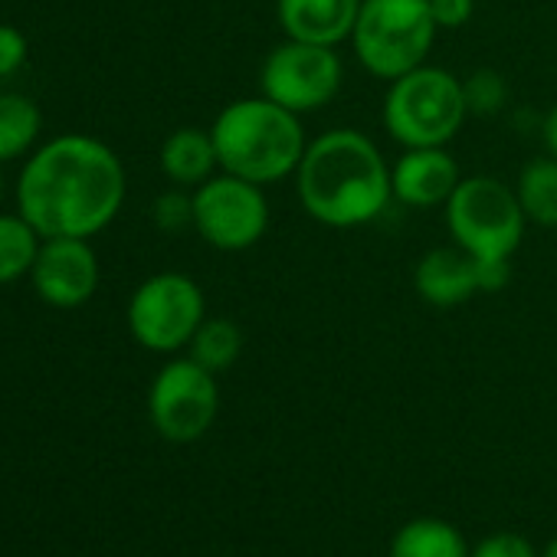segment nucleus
<instances>
[{
    "mask_svg": "<svg viewBox=\"0 0 557 557\" xmlns=\"http://www.w3.org/2000/svg\"><path fill=\"white\" fill-rule=\"evenodd\" d=\"M430 14L440 30H459L472 21L475 0H430Z\"/></svg>",
    "mask_w": 557,
    "mask_h": 557,
    "instance_id": "nucleus-25",
    "label": "nucleus"
},
{
    "mask_svg": "<svg viewBox=\"0 0 557 557\" xmlns=\"http://www.w3.org/2000/svg\"><path fill=\"white\" fill-rule=\"evenodd\" d=\"M220 410L216 374L194 358H177L164 364L148 394V413L154 430L171 443L200 440Z\"/></svg>",
    "mask_w": 557,
    "mask_h": 557,
    "instance_id": "nucleus-9",
    "label": "nucleus"
},
{
    "mask_svg": "<svg viewBox=\"0 0 557 557\" xmlns=\"http://www.w3.org/2000/svg\"><path fill=\"white\" fill-rule=\"evenodd\" d=\"M194 226L213 249H249L265 236L269 200L259 184L223 171L194 190Z\"/></svg>",
    "mask_w": 557,
    "mask_h": 557,
    "instance_id": "nucleus-10",
    "label": "nucleus"
},
{
    "mask_svg": "<svg viewBox=\"0 0 557 557\" xmlns=\"http://www.w3.org/2000/svg\"><path fill=\"white\" fill-rule=\"evenodd\" d=\"M469 557H537L534 547L528 544V537L515 534V531H495L488 537H482Z\"/></svg>",
    "mask_w": 557,
    "mask_h": 557,
    "instance_id": "nucleus-22",
    "label": "nucleus"
},
{
    "mask_svg": "<svg viewBox=\"0 0 557 557\" xmlns=\"http://www.w3.org/2000/svg\"><path fill=\"white\" fill-rule=\"evenodd\" d=\"M296 184L306 213L335 230L377 220L394 197L381 148L355 128L319 135L302 154Z\"/></svg>",
    "mask_w": 557,
    "mask_h": 557,
    "instance_id": "nucleus-2",
    "label": "nucleus"
},
{
    "mask_svg": "<svg viewBox=\"0 0 557 557\" xmlns=\"http://www.w3.org/2000/svg\"><path fill=\"white\" fill-rule=\"evenodd\" d=\"M210 135L220 168L259 187L296 174L309 148L299 115L265 96L230 102Z\"/></svg>",
    "mask_w": 557,
    "mask_h": 557,
    "instance_id": "nucleus-3",
    "label": "nucleus"
},
{
    "mask_svg": "<svg viewBox=\"0 0 557 557\" xmlns=\"http://www.w3.org/2000/svg\"><path fill=\"white\" fill-rule=\"evenodd\" d=\"M239 351H243V332L230 319H203L190 338V358L213 374L233 368Z\"/></svg>",
    "mask_w": 557,
    "mask_h": 557,
    "instance_id": "nucleus-20",
    "label": "nucleus"
},
{
    "mask_svg": "<svg viewBox=\"0 0 557 557\" xmlns=\"http://www.w3.org/2000/svg\"><path fill=\"white\" fill-rule=\"evenodd\" d=\"M436 30L430 0H361L351 47L371 76L394 83L423 66Z\"/></svg>",
    "mask_w": 557,
    "mask_h": 557,
    "instance_id": "nucleus-5",
    "label": "nucleus"
},
{
    "mask_svg": "<svg viewBox=\"0 0 557 557\" xmlns=\"http://www.w3.org/2000/svg\"><path fill=\"white\" fill-rule=\"evenodd\" d=\"M459 181V168L446 148H407L391 168V190L407 207H440Z\"/></svg>",
    "mask_w": 557,
    "mask_h": 557,
    "instance_id": "nucleus-13",
    "label": "nucleus"
},
{
    "mask_svg": "<svg viewBox=\"0 0 557 557\" xmlns=\"http://www.w3.org/2000/svg\"><path fill=\"white\" fill-rule=\"evenodd\" d=\"M541 557H557V537L544 547V554H541Z\"/></svg>",
    "mask_w": 557,
    "mask_h": 557,
    "instance_id": "nucleus-27",
    "label": "nucleus"
},
{
    "mask_svg": "<svg viewBox=\"0 0 557 557\" xmlns=\"http://www.w3.org/2000/svg\"><path fill=\"white\" fill-rule=\"evenodd\" d=\"M413 289L423 302L436 306V309H453L469 302L475 293H482L479 286V259L456 246H436L430 249L417 269H413Z\"/></svg>",
    "mask_w": 557,
    "mask_h": 557,
    "instance_id": "nucleus-12",
    "label": "nucleus"
},
{
    "mask_svg": "<svg viewBox=\"0 0 557 557\" xmlns=\"http://www.w3.org/2000/svg\"><path fill=\"white\" fill-rule=\"evenodd\" d=\"M262 96L283 109L306 115L329 106L342 89V60L335 47L286 40L275 47L259 73Z\"/></svg>",
    "mask_w": 557,
    "mask_h": 557,
    "instance_id": "nucleus-8",
    "label": "nucleus"
},
{
    "mask_svg": "<svg viewBox=\"0 0 557 557\" xmlns=\"http://www.w3.org/2000/svg\"><path fill=\"white\" fill-rule=\"evenodd\" d=\"M462 531L443 518H413L394 537L387 557H469Z\"/></svg>",
    "mask_w": 557,
    "mask_h": 557,
    "instance_id": "nucleus-16",
    "label": "nucleus"
},
{
    "mask_svg": "<svg viewBox=\"0 0 557 557\" xmlns=\"http://www.w3.org/2000/svg\"><path fill=\"white\" fill-rule=\"evenodd\" d=\"M518 203L531 223L557 226V158H534L521 168L515 184Z\"/></svg>",
    "mask_w": 557,
    "mask_h": 557,
    "instance_id": "nucleus-17",
    "label": "nucleus"
},
{
    "mask_svg": "<svg viewBox=\"0 0 557 557\" xmlns=\"http://www.w3.org/2000/svg\"><path fill=\"white\" fill-rule=\"evenodd\" d=\"M27 60V40L17 27L0 24V79L17 73Z\"/></svg>",
    "mask_w": 557,
    "mask_h": 557,
    "instance_id": "nucleus-24",
    "label": "nucleus"
},
{
    "mask_svg": "<svg viewBox=\"0 0 557 557\" xmlns=\"http://www.w3.org/2000/svg\"><path fill=\"white\" fill-rule=\"evenodd\" d=\"M466 92V106L475 115H492L502 102H505V79L492 70H479L462 83Z\"/></svg>",
    "mask_w": 557,
    "mask_h": 557,
    "instance_id": "nucleus-21",
    "label": "nucleus"
},
{
    "mask_svg": "<svg viewBox=\"0 0 557 557\" xmlns=\"http://www.w3.org/2000/svg\"><path fill=\"white\" fill-rule=\"evenodd\" d=\"M524 210L515 187L498 177H462L446 200V226L453 239L475 259H511L524 236Z\"/></svg>",
    "mask_w": 557,
    "mask_h": 557,
    "instance_id": "nucleus-6",
    "label": "nucleus"
},
{
    "mask_svg": "<svg viewBox=\"0 0 557 557\" xmlns=\"http://www.w3.org/2000/svg\"><path fill=\"white\" fill-rule=\"evenodd\" d=\"M544 141H547L550 154L557 158V102H554V109H550L547 119H544Z\"/></svg>",
    "mask_w": 557,
    "mask_h": 557,
    "instance_id": "nucleus-26",
    "label": "nucleus"
},
{
    "mask_svg": "<svg viewBox=\"0 0 557 557\" xmlns=\"http://www.w3.org/2000/svg\"><path fill=\"white\" fill-rule=\"evenodd\" d=\"M125 200V168L119 154L89 135L47 141L21 171V216L44 236L89 239L106 230Z\"/></svg>",
    "mask_w": 557,
    "mask_h": 557,
    "instance_id": "nucleus-1",
    "label": "nucleus"
},
{
    "mask_svg": "<svg viewBox=\"0 0 557 557\" xmlns=\"http://www.w3.org/2000/svg\"><path fill=\"white\" fill-rule=\"evenodd\" d=\"M361 0H275V17L286 40L338 47L351 40Z\"/></svg>",
    "mask_w": 557,
    "mask_h": 557,
    "instance_id": "nucleus-14",
    "label": "nucleus"
},
{
    "mask_svg": "<svg viewBox=\"0 0 557 557\" xmlns=\"http://www.w3.org/2000/svg\"><path fill=\"white\" fill-rule=\"evenodd\" d=\"M469 115L462 83L440 66H417L391 83L384 125L404 148H446Z\"/></svg>",
    "mask_w": 557,
    "mask_h": 557,
    "instance_id": "nucleus-4",
    "label": "nucleus"
},
{
    "mask_svg": "<svg viewBox=\"0 0 557 557\" xmlns=\"http://www.w3.org/2000/svg\"><path fill=\"white\" fill-rule=\"evenodd\" d=\"M30 275H34V289L44 302L57 309H76L96 296L99 259L86 239L53 236L40 243Z\"/></svg>",
    "mask_w": 557,
    "mask_h": 557,
    "instance_id": "nucleus-11",
    "label": "nucleus"
},
{
    "mask_svg": "<svg viewBox=\"0 0 557 557\" xmlns=\"http://www.w3.org/2000/svg\"><path fill=\"white\" fill-rule=\"evenodd\" d=\"M220 168L213 135L203 128H177L161 145V171L181 187H200Z\"/></svg>",
    "mask_w": 557,
    "mask_h": 557,
    "instance_id": "nucleus-15",
    "label": "nucleus"
},
{
    "mask_svg": "<svg viewBox=\"0 0 557 557\" xmlns=\"http://www.w3.org/2000/svg\"><path fill=\"white\" fill-rule=\"evenodd\" d=\"M207 312L203 293L190 275L158 272L135 289L128 302L132 338L158 355L187 348Z\"/></svg>",
    "mask_w": 557,
    "mask_h": 557,
    "instance_id": "nucleus-7",
    "label": "nucleus"
},
{
    "mask_svg": "<svg viewBox=\"0 0 557 557\" xmlns=\"http://www.w3.org/2000/svg\"><path fill=\"white\" fill-rule=\"evenodd\" d=\"M40 135V109L34 99L8 92L0 96V161L21 158Z\"/></svg>",
    "mask_w": 557,
    "mask_h": 557,
    "instance_id": "nucleus-18",
    "label": "nucleus"
},
{
    "mask_svg": "<svg viewBox=\"0 0 557 557\" xmlns=\"http://www.w3.org/2000/svg\"><path fill=\"white\" fill-rule=\"evenodd\" d=\"M40 233L24 220L0 213V286L27 275L40 252Z\"/></svg>",
    "mask_w": 557,
    "mask_h": 557,
    "instance_id": "nucleus-19",
    "label": "nucleus"
},
{
    "mask_svg": "<svg viewBox=\"0 0 557 557\" xmlns=\"http://www.w3.org/2000/svg\"><path fill=\"white\" fill-rule=\"evenodd\" d=\"M154 220L161 230H181L187 223H194V197L184 194H164L154 203Z\"/></svg>",
    "mask_w": 557,
    "mask_h": 557,
    "instance_id": "nucleus-23",
    "label": "nucleus"
}]
</instances>
